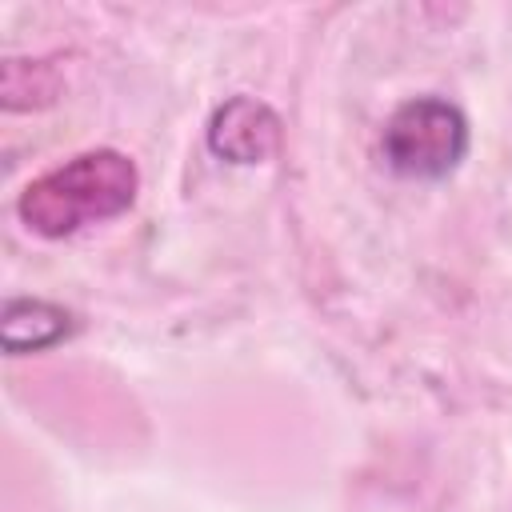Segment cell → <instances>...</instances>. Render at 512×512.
I'll list each match as a JSON object with an SVG mask.
<instances>
[{
	"instance_id": "4",
	"label": "cell",
	"mask_w": 512,
	"mask_h": 512,
	"mask_svg": "<svg viewBox=\"0 0 512 512\" xmlns=\"http://www.w3.org/2000/svg\"><path fill=\"white\" fill-rule=\"evenodd\" d=\"M72 332V312H64L60 304L36 300V296H20L4 304V320H0V336L4 348L12 356L20 352H40L56 340H64Z\"/></svg>"
},
{
	"instance_id": "1",
	"label": "cell",
	"mask_w": 512,
	"mask_h": 512,
	"mask_svg": "<svg viewBox=\"0 0 512 512\" xmlns=\"http://www.w3.org/2000/svg\"><path fill=\"white\" fill-rule=\"evenodd\" d=\"M136 188L140 172L124 152L92 148L36 176L20 192L16 212L40 236H72L84 224L112 220L132 208Z\"/></svg>"
},
{
	"instance_id": "3",
	"label": "cell",
	"mask_w": 512,
	"mask_h": 512,
	"mask_svg": "<svg viewBox=\"0 0 512 512\" xmlns=\"http://www.w3.org/2000/svg\"><path fill=\"white\" fill-rule=\"evenodd\" d=\"M208 148L232 164H264L280 148V116L252 96H232L208 120Z\"/></svg>"
},
{
	"instance_id": "2",
	"label": "cell",
	"mask_w": 512,
	"mask_h": 512,
	"mask_svg": "<svg viewBox=\"0 0 512 512\" xmlns=\"http://www.w3.org/2000/svg\"><path fill=\"white\" fill-rule=\"evenodd\" d=\"M380 152L404 180H444L468 152V120L444 96L404 100L384 124Z\"/></svg>"
}]
</instances>
